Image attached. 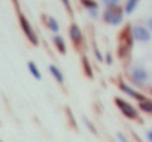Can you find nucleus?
<instances>
[{"label":"nucleus","instance_id":"f257e3e1","mask_svg":"<svg viewBox=\"0 0 152 142\" xmlns=\"http://www.w3.org/2000/svg\"><path fill=\"white\" fill-rule=\"evenodd\" d=\"M115 103H116L118 109H119V111L122 112V115H124L125 118H130V120H136V118L139 117V111L136 109V106H133V105H131V103H128L127 100L116 97V99H115Z\"/></svg>","mask_w":152,"mask_h":142},{"label":"nucleus","instance_id":"f03ea898","mask_svg":"<svg viewBox=\"0 0 152 142\" xmlns=\"http://www.w3.org/2000/svg\"><path fill=\"white\" fill-rule=\"evenodd\" d=\"M103 20H104V23H109L112 26H118L124 20V11L121 8H118V6L112 8V9H107L103 14Z\"/></svg>","mask_w":152,"mask_h":142},{"label":"nucleus","instance_id":"423d86ee","mask_svg":"<svg viewBox=\"0 0 152 142\" xmlns=\"http://www.w3.org/2000/svg\"><path fill=\"white\" fill-rule=\"evenodd\" d=\"M119 88H121V91H124L125 94H128L130 97H133V99H136V100H139V102H143V100H146V97L143 96V94H140V93H137L133 87H130L127 82H119Z\"/></svg>","mask_w":152,"mask_h":142},{"label":"nucleus","instance_id":"dca6fc26","mask_svg":"<svg viewBox=\"0 0 152 142\" xmlns=\"http://www.w3.org/2000/svg\"><path fill=\"white\" fill-rule=\"evenodd\" d=\"M82 120H84V123H85V124H87V127H88V129H90V132H93V133H96V127H94V126H93V124H91V121H90V120H88V118H87V117H84V118H82Z\"/></svg>","mask_w":152,"mask_h":142},{"label":"nucleus","instance_id":"6e6552de","mask_svg":"<svg viewBox=\"0 0 152 142\" xmlns=\"http://www.w3.org/2000/svg\"><path fill=\"white\" fill-rule=\"evenodd\" d=\"M49 74L54 77V79L58 82V84H63L64 82V77L61 74V70L55 66V64H49Z\"/></svg>","mask_w":152,"mask_h":142},{"label":"nucleus","instance_id":"7ed1b4c3","mask_svg":"<svg viewBox=\"0 0 152 142\" xmlns=\"http://www.w3.org/2000/svg\"><path fill=\"white\" fill-rule=\"evenodd\" d=\"M130 78L131 81L136 84V85H143L149 81V74H148V70L143 69V67H133L130 70Z\"/></svg>","mask_w":152,"mask_h":142},{"label":"nucleus","instance_id":"aec40b11","mask_svg":"<svg viewBox=\"0 0 152 142\" xmlns=\"http://www.w3.org/2000/svg\"><path fill=\"white\" fill-rule=\"evenodd\" d=\"M94 52H96V57H97V60H99V61H103V55L100 54V51H99L96 46H94Z\"/></svg>","mask_w":152,"mask_h":142},{"label":"nucleus","instance_id":"2eb2a0df","mask_svg":"<svg viewBox=\"0 0 152 142\" xmlns=\"http://www.w3.org/2000/svg\"><path fill=\"white\" fill-rule=\"evenodd\" d=\"M102 2L104 3V6L107 9H112V8H116L119 5V0H102Z\"/></svg>","mask_w":152,"mask_h":142},{"label":"nucleus","instance_id":"6ab92c4d","mask_svg":"<svg viewBox=\"0 0 152 142\" xmlns=\"http://www.w3.org/2000/svg\"><path fill=\"white\" fill-rule=\"evenodd\" d=\"M82 61H84V64H85V69H87V70H85V72H87V75H88V77H91V72H90V64L87 63V58L84 57V60H82Z\"/></svg>","mask_w":152,"mask_h":142},{"label":"nucleus","instance_id":"ddd939ff","mask_svg":"<svg viewBox=\"0 0 152 142\" xmlns=\"http://www.w3.org/2000/svg\"><path fill=\"white\" fill-rule=\"evenodd\" d=\"M137 3H139V0H128L127 5H125V12H127V14H131V12L136 9Z\"/></svg>","mask_w":152,"mask_h":142},{"label":"nucleus","instance_id":"0eeeda50","mask_svg":"<svg viewBox=\"0 0 152 142\" xmlns=\"http://www.w3.org/2000/svg\"><path fill=\"white\" fill-rule=\"evenodd\" d=\"M69 35H70V39H72V42H73L75 45H79V43L82 42V39H84L82 30L79 29L78 24H72V26L69 27Z\"/></svg>","mask_w":152,"mask_h":142},{"label":"nucleus","instance_id":"9b49d317","mask_svg":"<svg viewBox=\"0 0 152 142\" xmlns=\"http://www.w3.org/2000/svg\"><path fill=\"white\" fill-rule=\"evenodd\" d=\"M45 21H46V26L49 27V30H51L52 33H58V32H60V26H58V23H57V20H55L54 17L46 15V17H45Z\"/></svg>","mask_w":152,"mask_h":142},{"label":"nucleus","instance_id":"1a4fd4ad","mask_svg":"<svg viewBox=\"0 0 152 142\" xmlns=\"http://www.w3.org/2000/svg\"><path fill=\"white\" fill-rule=\"evenodd\" d=\"M52 40H54V43H55V46H57V49L61 52V54H66V51H67V48H66V42H64V39H63V36H60V35H54V38H52Z\"/></svg>","mask_w":152,"mask_h":142},{"label":"nucleus","instance_id":"a211bd4d","mask_svg":"<svg viewBox=\"0 0 152 142\" xmlns=\"http://www.w3.org/2000/svg\"><path fill=\"white\" fill-rule=\"evenodd\" d=\"M61 2H63L64 8H66L69 12H72V5H70V0H61Z\"/></svg>","mask_w":152,"mask_h":142},{"label":"nucleus","instance_id":"f3484780","mask_svg":"<svg viewBox=\"0 0 152 142\" xmlns=\"http://www.w3.org/2000/svg\"><path fill=\"white\" fill-rule=\"evenodd\" d=\"M116 139H118L119 142H130V141L127 139V136H125L122 132H116Z\"/></svg>","mask_w":152,"mask_h":142},{"label":"nucleus","instance_id":"20e7f679","mask_svg":"<svg viewBox=\"0 0 152 142\" xmlns=\"http://www.w3.org/2000/svg\"><path fill=\"white\" fill-rule=\"evenodd\" d=\"M20 26H21V29H23V32H24V35L27 36V39L33 43V45H37L39 43V40H37V36H36V33H34V30H33V27H31V24L28 23V20L20 12Z\"/></svg>","mask_w":152,"mask_h":142},{"label":"nucleus","instance_id":"412c9836","mask_svg":"<svg viewBox=\"0 0 152 142\" xmlns=\"http://www.w3.org/2000/svg\"><path fill=\"white\" fill-rule=\"evenodd\" d=\"M88 12H90V15H91V17H94V18H97V17H99V12H97V9H90Z\"/></svg>","mask_w":152,"mask_h":142},{"label":"nucleus","instance_id":"5701e85b","mask_svg":"<svg viewBox=\"0 0 152 142\" xmlns=\"http://www.w3.org/2000/svg\"><path fill=\"white\" fill-rule=\"evenodd\" d=\"M146 139H148V142H151V130L146 132Z\"/></svg>","mask_w":152,"mask_h":142},{"label":"nucleus","instance_id":"39448f33","mask_svg":"<svg viewBox=\"0 0 152 142\" xmlns=\"http://www.w3.org/2000/svg\"><path fill=\"white\" fill-rule=\"evenodd\" d=\"M131 35H133L134 40H137V42H148V40L151 39L149 30H146V29L142 27V26H134V27L131 29Z\"/></svg>","mask_w":152,"mask_h":142},{"label":"nucleus","instance_id":"4468645a","mask_svg":"<svg viewBox=\"0 0 152 142\" xmlns=\"http://www.w3.org/2000/svg\"><path fill=\"white\" fill-rule=\"evenodd\" d=\"M140 109L142 111H145L146 114H151V111H152V105H151V102L146 99V100H143V102H140Z\"/></svg>","mask_w":152,"mask_h":142},{"label":"nucleus","instance_id":"4be33fe9","mask_svg":"<svg viewBox=\"0 0 152 142\" xmlns=\"http://www.w3.org/2000/svg\"><path fill=\"white\" fill-rule=\"evenodd\" d=\"M106 63L107 64H112V55L110 54H106Z\"/></svg>","mask_w":152,"mask_h":142},{"label":"nucleus","instance_id":"f8f14e48","mask_svg":"<svg viewBox=\"0 0 152 142\" xmlns=\"http://www.w3.org/2000/svg\"><path fill=\"white\" fill-rule=\"evenodd\" d=\"M81 3L90 11V9H97L99 8V5H97V2L96 0H81Z\"/></svg>","mask_w":152,"mask_h":142},{"label":"nucleus","instance_id":"9d476101","mask_svg":"<svg viewBox=\"0 0 152 142\" xmlns=\"http://www.w3.org/2000/svg\"><path fill=\"white\" fill-rule=\"evenodd\" d=\"M27 67H28V70H30L31 77H34V79H37V81L42 79V74H40V70H39V67H37V64H36L34 61H28V63H27Z\"/></svg>","mask_w":152,"mask_h":142}]
</instances>
